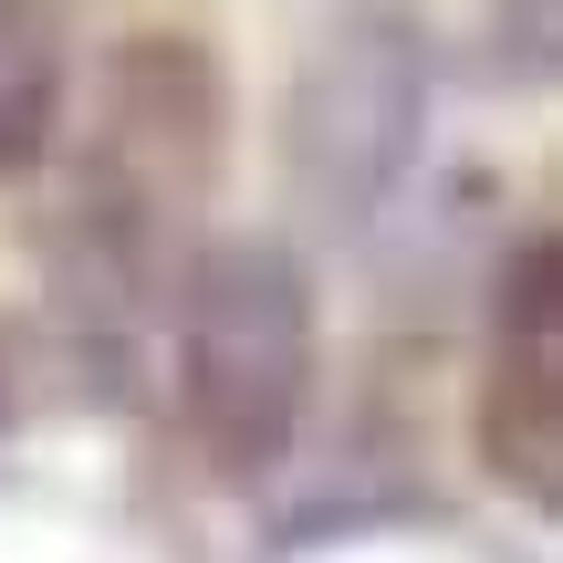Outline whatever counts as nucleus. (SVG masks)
Segmentation results:
<instances>
[{"label":"nucleus","instance_id":"1","mask_svg":"<svg viewBox=\"0 0 563 563\" xmlns=\"http://www.w3.org/2000/svg\"><path fill=\"white\" fill-rule=\"evenodd\" d=\"M230 157V84L209 42L136 32L95 74V125L74 157V199L53 230L63 313L74 323H157L178 292L199 220Z\"/></svg>","mask_w":563,"mask_h":563},{"label":"nucleus","instance_id":"2","mask_svg":"<svg viewBox=\"0 0 563 563\" xmlns=\"http://www.w3.org/2000/svg\"><path fill=\"white\" fill-rule=\"evenodd\" d=\"M178 334V428L220 481H272L313 407V282L282 241H199L167 292Z\"/></svg>","mask_w":563,"mask_h":563},{"label":"nucleus","instance_id":"3","mask_svg":"<svg viewBox=\"0 0 563 563\" xmlns=\"http://www.w3.org/2000/svg\"><path fill=\"white\" fill-rule=\"evenodd\" d=\"M428 146V42L397 11H355L313 42L292 74V115H282V167L292 199L323 230H365L407 188Z\"/></svg>","mask_w":563,"mask_h":563},{"label":"nucleus","instance_id":"4","mask_svg":"<svg viewBox=\"0 0 563 563\" xmlns=\"http://www.w3.org/2000/svg\"><path fill=\"white\" fill-rule=\"evenodd\" d=\"M481 470L522 490L532 511L563 501V292H553V241H522L501 272V344L481 376Z\"/></svg>","mask_w":563,"mask_h":563},{"label":"nucleus","instance_id":"5","mask_svg":"<svg viewBox=\"0 0 563 563\" xmlns=\"http://www.w3.org/2000/svg\"><path fill=\"white\" fill-rule=\"evenodd\" d=\"M63 104H74V11L0 0V178H32L63 146Z\"/></svg>","mask_w":563,"mask_h":563},{"label":"nucleus","instance_id":"6","mask_svg":"<svg viewBox=\"0 0 563 563\" xmlns=\"http://www.w3.org/2000/svg\"><path fill=\"white\" fill-rule=\"evenodd\" d=\"M0 439H11V365H0Z\"/></svg>","mask_w":563,"mask_h":563}]
</instances>
